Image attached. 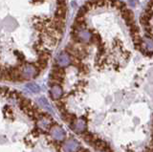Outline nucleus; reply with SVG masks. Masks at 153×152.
Listing matches in <instances>:
<instances>
[{
    "mask_svg": "<svg viewBox=\"0 0 153 152\" xmlns=\"http://www.w3.org/2000/svg\"><path fill=\"white\" fill-rule=\"evenodd\" d=\"M5 97L8 103L0 111V152H89L83 147L74 148L62 127L30 99L21 94L25 120H19L7 87Z\"/></svg>",
    "mask_w": 153,
    "mask_h": 152,
    "instance_id": "1",
    "label": "nucleus"
},
{
    "mask_svg": "<svg viewBox=\"0 0 153 152\" xmlns=\"http://www.w3.org/2000/svg\"><path fill=\"white\" fill-rule=\"evenodd\" d=\"M39 73V71L36 69V67L33 64L26 63L21 67V75L24 79V80L32 79L36 78Z\"/></svg>",
    "mask_w": 153,
    "mask_h": 152,
    "instance_id": "2",
    "label": "nucleus"
},
{
    "mask_svg": "<svg viewBox=\"0 0 153 152\" xmlns=\"http://www.w3.org/2000/svg\"><path fill=\"white\" fill-rule=\"evenodd\" d=\"M56 64L61 67H67L71 64V56L66 51H62L56 58Z\"/></svg>",
    "mask_w": 153,
    "mask_h": 152,
    "instance_id": "3",
    "label": "nucleus"
},
{
    "mask_svg": "<svg viewBox=\"0 0 153 152\" xmlns=\"http://www.w3.org/2000/svg\"><path fill=\"white\" fill-rule=\"evenodd\" d=\"M50 96L53 101H56V99H60L62 96H63V89H62L61 85H59V84L51 85Z\"/></svg>",
    "mask_w": 153,
    "mask_h": 152,
    "instance_id": "4",
    "label": "nucleus"
},
{
    "mask_svg": "<svg viewBox=\"0 0 153 152\" xmlns=\"http://www.w3.org/2000/svg\"><path fill=\"white\" fill-rule=\"evenodd\" d=\"M122 16L126 21V24L130 27L132 25L135 24V19H134V13L132 11L128 10V9L124 8L123 10H122Z\"/></svg>",
    "mask_w": 153,
    "mask_h": 152,
    "instance_id": "5",
    "label": "nucleus"
},
{
    "mask_svg": "<svg viewBox=\"0 0 153 152\" xmlns=\"http://www.w3.org/2000/svg\"><path fill=\"white\" fill-rule=\"evenodd\" d=\"M140 51L143 54H146V52L149 55L153 53V39L150 37H145L143 39V45Z\"/></svg>",
    "mask_w": 153,
    "mask_h": 152,
    "instance_id": "6",
    "label": "nucleus"
},
{
    "mask_svg": "<svg viewBox=\"0 0 153 152\" xmlns=\"http://www.w3.org/2000/svg\"><path fill=\"white\" fill-rule=\"evenodd\" d=\"M53 28L56 29V31H59V33H62L64 31V28H65L64 19H60V18L55 17V19L53 20Z\"/></svg>",
    "mask_w": 153,
    "mask_h": 152,
    "instance_id": "7",
    "label": "nucleus"
},
{
    "mask_svg": "<svg viewBox=\"0 0 153 152\" xmlns=\"http://www.w3.org/2000/svg\"><path fill=\"white\" fill-rule=\"evenodd\" d=\"M67 13V7L66 6H60L56 7V10L55 13V16L56 18H60V19H65Z\"/></svg>",
    "mask_w": 153,
    "mask_h": 152,
    "instance_id": "8",
    "label": "nucleus"
},
{
    "mask_svg": "<svg viewBox=\"0 0 153 152\" xmlns=\"http://www.w3.org/2000/svg\"><path fill=\"white\" fill-rule=\"evenodd\" d=\"M47 64H48V61L38 59L36 60V62L35 66L36 67V69H37L38 71H39V72H41V71H43V70H44V69L47 67Z\"/></svg>",
    "mask_w": 153,
    "mask_h": 152,
    "instance_id": "9",
    "label": "nucleus"
},
{
    "mask_svg": "<svg viewBox=\"0 0 153 152\" xmlns=\"http://www.w3.org/2000/svg\"><path fill=\"white\" fill-rule=\"evenodd\" d=\"M39 59H43V60H46V61H49V59H51V53H50V52L46 51V50L40 51V53H39Z\"/></svg>",
    "mask_w": 153,
    "mask_h": 152,
    "instance_id": "10",
    "label": "nucleus"
},
{
    "mask_svg": "<svg viewBox=\"0 0 153 152\" xmlns=\"http://www.w3.org/2000/svg\"><path fill=\"white\" fill-rule=\"evenodd\" d=\"M27 88L30 90V91L33 92V93H37L38 91H39V87H38V85L36 84V83H33V82H30V83H28L27 85Z\"/></svg>",
    "mask_w": 153,
    "mask_h": 152,
    "instance_id": "11",
    "label": "nucleus"
},
{
    "mask_svg": "<svg viewBox=\"0 0 153 152\" xmlns=\"http://www.w3.org/2000/svg\"><path fill=\"white\" fill-rule=\"evenodd\" d=\"M14 55H16V56H17L20 62H23L24 59H25V56H24V55H23L22 53H20V52H18V51H14Z\"/></svg>",
    "mask_w": 153,
    "mask_h": 152,
    "instance_id": "12",
    "label": "nucleus"
},
{
    "mask_svg": "<svg viewBox=\"0 0 153 152\" xmlns=\"http://www.w3.org/2000/svg\"><path fill=\"white\" fill-rule=\"evenodd\" d=\"M128 3H129V5H131V6H136L137 0H128Z\"/></svg>",
    "mask_w": 153,
    "mask_h": 152,
    "instance_id": "13",
    "label": "nucleus"
},
{
    "mask_svg": "<svg viewBox=\"0 0 153 152\" xmlns=\"http://www.w3.org/2000/svg\"><path fill=\"white\" fill-rule=\"evenodd\" d=\"M35 2H36V1H42V0H33Z\"/></svg>",
    "mask_w": 153,
    "mask_h": 152,
    "instance_id": "14",
    "label": "nucleus"
}]
</instances>
